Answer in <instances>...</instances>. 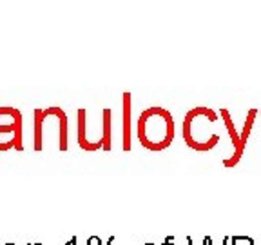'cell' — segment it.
<instances>
[{
  "label": "cell",
  "mask_w": 261,
  "mask_h": 245,
  "mask_svg": "<svg viewBox=\"0 0 261 245\" xmlns=\"http://www.w3.org/2000/svg\"><path fill=\"white\" fill-rule=\"evenodd\" d=\"M174 243H176L174 236H167L165 240H163V243H160V245H174Z\"/></svg>",
  "instance_id": "30bf717a"
},
{
  "label": "cell",
  "mask_w": 261,
  "mask_h": 245,
  "mask_svg": "<svg viewBox=\"0 0 261 245\" xmlns=\"http://www.w3.org/2000/svg\"><path fill=\"white\" fill-rule=\"evenodd\" d=\"M123 149H130V94H123Z\"/></svg>",
  "instance_id": "5b68a950"
},
{
  "label": "cell",
  "mask_w": 261,
  "mask_h": 245,
  "mask_svg": "<svg viewBox=\"0 0 261 245\" xmlns=\"http://www.w3.org/2000/svg\"><path fill=\"white\" fill-rule=\"evenodd\" d=\"M221 118H223L225 126H227V131H228V135H230V138H232V143H234V153H232V158H228L223 162L225 167H234L238 162H240L241 155H243V149L245 145L241 143L240 140V133L236 131V127H234V122H230V114H228L227 109H221Z\"/></svg>",
  "instance_id": "277c9868"
},
{
  "label": "cell",
  "mask_w": 261,
  "mask_h": 245,
  "mask_svg": "<svg viewBox=\"0 0 261 245\" xmlns=\"http://www.w3.org/2000/svg\"><path fill=\"white\" fill-rule=\"evenodd\" d=\"M87 245H102V238L100 236H91L87 240Z\"/></svg>",
  "instance_id": "9c48e42d"
},
{
  "label": "cell",
  "mask_w": 261,
  "mask_h": 245,
  "mask_svg": "<svg viewBox=\"0 0 261 245\" xmlns=\"http://www.w3.org/2000/svg\"><path fill=\"white\" fill-rule=\"evenodd\" d=\"M114 241V236H109V240H107V243H103V245H111Z\"/></svg>",
  "instance_id": "7c38bea8"
},
{
  "label": "cell",
  "mask_w": 261,
  "mask_h": 245,
  "mask_svg": "<svg viewBox=\"0 0 261 245\" xmlns=\"http://www.w3.org/2000/svg\"><path fill=\"white\" fill-rule=\"evenodd\" d=\"M187 241H189V245H192V238L191 236H187Z\"/></svg>",
  "instance_id": "5bb4252c"
},
{
  "label": "cell",
  "mask_w": 261,
  "mask_h": 245,
  "mask_svg": "<svg viewBox=\"0 0 261 245\" xmlns=\"http://www.w3.org/2000/svg\"><path fill=\"white\" fill-rule=\"evenodd\" d=\"M4 245H15V243H4Z\"/></svg>",
  "instance_id": "2e32d148"
},
{
  "label": "cell",
  "mask_w": 261,
  "mask_h": 245,
  "mask_svg": "<svg viewBox=\"0 0 261 245\" xmlns=\"http://www.w3.org/2000/svg\"><path fill=\"white\" fill-rule=\"evenodd\" d=\"M22 129H20V113L13 109V124L0 126V151H8L11 147L22 151Z\"/></svg>",
  "instance_id": "3957f363"
},
{
  "label": "cell",
  "mask_w": 261,
  "mask_h": 245,
  "mask_svg": "<svg viewBox=\"0 0 261 245\" xmlns=\"http://www.w3.org/2000/svg\"><path fill=\"white\" fill-rule=\"evenodd\" d=\"M228 241H230V238L225 236V238H223V245H228Z\"/></svg>",
  "instance_id": "4fadbf2b"
},
{
  "label": "cell",
  "mask_w": 261,
  "mask_h": 245,
  "mask_svg": "<svg viewBox=\"0 0 261 245\" xmlns=\"http://www.w3.org/2000/svg\"><path fill=\"white\" fill-rule=\"evenodd\" d=\"M31 245H42V243H31Z\"/></svg>",
  "instance_id": "9a60e30c"
},
{
  "label": "cell",
  "mask_w": 261,
  "mask_h": 245,
  "mask_svg": "<svg viewBox=\"0 0 261 245\" xmlns=\"http://www.w3.org/2000/svg\"><path fill=\"white\" fill-rule=\"evenodd\" d=\"M140 143L151 151H163L174 140V118L163 107H149L138 118Z\"/></svg>",
  "instance_id": "6da1fadb"
},
{
  "label": "cell",
  "mask_w": 261,
  "mask_h": 245,
  "mask_svg": "<svg viewBox=\"0 0 261 245\" xmlns=\"http://www.w3.org/2000/svg\"><path fill=\"white\" fill-rule=\"evenodd\" d=\"M102 149H111V111H103V135H102Z\"/></svg>",
  "instance_id": "52a82bcc"
},
{
  "label": "cell",
  "mask_w": 261,
  "mask_h": 245,
  "mask_svg": "<svg viewBox=\"0 0 261 245\" xmlns=\"http://www.w3.org/2000/svg\"><path fill=\"white\" fill-rule=\"evenodd\" d=\"M78 142L84 149L87 151H96L100 149L98 145H93L89 140H86V109H80L78 111Z\"/></svg>",
  "instance_id": "8992f818"
},
{
  "label": "cell",
  "mask_w": 261,
  "mask_h": 245,
  "mask_svg": "<svg viewBox=\"0 0 261 245\" xmlns=\"http://www.w3.org/2000/svg\"><path fill=\"white\" fill-rule=\"evenodd\" d=\"M145 245H156V243H145Z\"/></svg>",
  "instance_id": "e0dca14e"
},
{
  "label": "cell",
  "mask_w": 261,
  "mask_h": 245,
  "mask_svg": "<svg viewBox=\"0 0 261 245\" xmlns=\"http://www.w3.org/2000/svg\"><path fill=\"white\" fill-rule=\"evenodd\" d=\"M232 245H254L250 236H232Z\"/></svg>",
  "instance_id": "ba28073f"
},
{
  "label": "cell",
  "mask_w": 261,
  "mask_h": 245,
  "mask_svg": "<svg viewBox=\"0 0 261 245\" xmlns=\"http://www.w3.org/2000/svg\"><path fill=\"white\" fill-rule=\"evenodd\" d=\"M65 245H76V236H73V240H69Z\"/></svg>",
  "instance_id": "8fae6325"
},
{
  "label": "cell",
  "mask_w": 261,
  "mask_h": 245,
  "mask_svg": "<svg viewBox=\"0 0 261 245\" xmlns=\"http://www.w3.org/2000/svg\"><path fill=\"white\" fill-rule=\"evenodd\" d=\"M218 124V113L208 107H194L184 120V138L194 151H211L220 142V135L212 127Z\"/></svg>",
  "instance_id": "7a4b0ae2"
}]
</instances>
